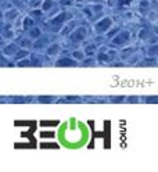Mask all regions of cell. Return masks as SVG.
I'll list each match as a JSON object with an SVG mask.
<instances>
[{"instance_id": "7c38bea8", "label": "cell", "mask_w": 158, "mask_h": 172, "mask_svg": "<svg viewBox=\"0 0 158 172\" xmlns=\"http://www.w3.org/2000/svg\"><path fill=\"white\" fill-rule=\"evenodd\" d=\"M53 97H39V101H42V103H44V101H51Z\"/></svg>"}, {"instance_id": "5bb4252c", "label": "cell", "mask_w": 158, "mask_h": 172, "mask_svg": "<svg viewBox=\"0 0 158 172\" xmlns=\"http://www.w3.org/2000/svg\"><path fill=\"white\" fill-rule=\"evenodd\" d=\"M157 49H158L157 46H154V47H151V49H150V54H151V56H154L155 53H157Z\"/></svg>"}, {"instance_id": "e0dca14e", "label": "cell", "mask_w": 158, "mask_h": 172, "mask_svg": "<svg viewBox=\"0 0 158 172\" xmlns=\"http://www.w3.org/2000/svg\"><path fill=\"white\" fill-rule=\"evenodd\" d=\"M20 65H21V67H22V65H29V61H26V60H25V61H21Z\"/></svg>"}, {"instance_id": "4fadbf2b", "label": "cell", "mask_w": 158, "mask_h": 172, "mask_svg": "<svg viewBox=\"0 0 158 172\" xmlns=\"http://www.w3.org/2000/svg\"><path fill=\"white\" fill-rule=\"evenodd\" d=\"M28 52H24V50H20V53H17V57H22V56H26Z\"/></svg>"}, {"instance_id": "3957f363", "label": "cell", "mask_w": 158, "mask_h": 172, "mask_svg": "<svg viewBox=\"0 0 158 172\" xmlns=\"http://www.w3.org/2000/svg\"><path fill=\"white\" fill-rule=\"evenodd\" d=\"M85 36H86L85 28H79V29L76 31L74 35H71V40H72V42H79V40H82Z\"/></svg>"}, {"instance_id": "5b68a950", "label": "cell", "mask_w": 158, "mask_h": 172, "mask_svg": "<svg viewBox=\"0 0 158 172\" xmlns=\"http://www.w3.org/2000/svg\"><path fill=\"white\" fill-rule=\"evenodd\" d=\"M67 17H68V14H65V13H63V14H60V15H57L54 20H51V24L54 26H57V25H61V24L64 22V21L67 20Z\"/></svg>"}, {"instance_id": "30bf717a", "label": "cell", "mask_w": 158, "mask_h": 172, "mask_svg": "<svg viewBox=\"0 0 158 172\" xmlns=\"http://www.w3.org/2000/svg\"><path fill=\"white\" fill-rule=\"evenodd\" d=\"M132 0H119V3H118V7H123V4H128L130 3Z\"/></svg>"}, {"instance_id": "8992f818", "label": "cell", "mask_w": 158, "mask_h": 172, "mask_svg": "<svg viewBox=\"0 0 158 172\" xmlns=\"http://www.w3.org/2000/svg\"><path fill=\"white\" fill-rule=\"evenodd\" d=\"M15 50H17L15 46H14V45H10V46H7L6 49H4V54H7V56L14 54V53H15Z\"/></svg>"}, {"instance_id": "d6986e66", "label": "cell", "mask_w": 158, "mask_h": 172, "mask_svg": "<svg viewBox=\"0 0 158 172\" xmlns=\"http://www.w3.org/2000/svg\"><path fill=\"white\" fill-rule=\"evenodd\" d=\"M129 101H132V103H135V101H137V97H130V99H129Z\"/></svg>"}, {"instance_id": "9c48e42d", "label": "cell", "mask_w": 158, "mask_h": 172, "mask_svg": "<svg viewBox=\"0 0 158 172\" xmlns=\"http://www.w3.org/2000/svg\"><path fill=\"white\" fill-rule=\"evenodd\" d=\"M15 15H17V11H15V10L10 11V13H7V18H10V20H13Z\"/></svg>"}, {"instance_id": "2e32d148", "label": "cell", "mask_w": 158, "mask_h": 172, "mask_svg": "<svg viewBox=\"0 0 158 172\" xmlns=\"http://www.w3.org/2000/svg\"><path fill=\"white\" fill-rule=\"evenodd\" d=\"M74 56H75L76 59H83V54H82V53H78V52H76V53H74Z\"/></svg>"}, {"instance_id": "9a60e30c", "label": "cell", "mask_w": 158, "mask_h": 172, "mask_svg": "<svg viewBox=\"0 0 158 172\" xmlns=\"http://www.w3.org/2000/svg\"><path fill=\"white\" fill-rule=\"evenodd\" d=\"M39 35H40V31L38 29V28H36V29H33V31H32V36H39Z\"/></svg>"}, {"instance_id": "ac0fdd59", "label": "cell", "mask_w": 158, "mask_h": 172, "mask_svg": "<svg viewBox=\"0 0 158 172\" xmlns=\"http://www.w3.org/2000/svg\"><path fill=\"white\" fill-rule=\"evenodd\" d=\"M39 3H40V0H33V2H32V6H38Z\"/></svg>"}, {"instance_id": "8fae6325", "label": "cell", "mask_w": 158, "mask_h": 172, "mask_svg": "<svg viewBox=\"0 0 158 172\" xmlns=\"http://www.w3.org/2000/svg\"><path fill=\"white\" fill-rule=\"evenodd\" d=\"M56 50H58V46H53V47H50L47 52L50 53V54H53V53H56Z\"/></svg>"}, {"instance_id": "277c9868", "label": "cell", "mask_w": 158, "mask_h": 172, "mask_svg": "<svg viewBox=\"0 0 158 172\" xmlns=\"http://www.w3.org/2000/svg\"><path fill=\"white\" fill-rule=\"evenodd\" d=\"M74 67V65H76V62L74 61L72 59H68V57H65V59H60L58 61H57V67Z\"/></svg>"}, {"instance_id": "6da1fadb", "label": "cell", "mask_w": 158, "mask_h": 172, "mask_svg": "<svg viewBox=\"0 0 158 172\" xmlns=\"http://www.w3.org/2000/svg\"><path fill=\"white\" fill-rule=\"evenodd\" d=\"M111 24H112L111 18H103V21H100V22L96 25V31H97L99 33L105 32V31H107L110 26H111Z\"/></svg>"}, {"instance_id": "7a4b0ae2", "label": "cell", "mask_w": 158, "mask_h": 172, "mask_svg": "<svg viewBox=\"0 0 158 172\" xmlns=\"http://www.w3.org/2000/svg\"><path fill=\"white\" fill-rule=\"evenodd\" d=\"M129 38H130V35H129V32H121L117 38H114V40L112 42L117 43V45H122V43H126L129 40Z\"/></svg>"}, {"instance_id": "52a82bcc", "label": "cell", "mask_w": 158, "mask_h": 172, "mask_svg": "<svg viewBox=\"0 0 158 172\" xmlns=\"http://www.w3.org/2000/svg\"><path fill=\"white\" fill-rule=\"evenodd\" d=\"M51 6H53V2H51V0H46V2L43 3V10H44V11L50 10V8H51Z\"/></svg>"}, {"instance_id": "ffe728a7", "label": "cell", "mask_w": 158, "mask_h": 172, "mask_svg": "<svg viewBox=\"0 0 158 172\" xmlns=\"http://www.w3.org/2000/svg\"><path fill=\"white\" fill-rule=\"evenodd\" d=\"M0 2H2V0H0Z\"/></svg>"}, {"instance_id": "ba28073f", "label": "cell", "mask_w": 158, "mask_h": 172, "mask_svg": "<svg viewBox=\"0 0 158 172\" xmlns=\"http://www.w3.org/2000/svg\"><path fill=\"white\" fill-rule=\"evenodd\" d=\"M32 24H33L32 18H25V21H24V26H25V28H29Z\"/></svg>"}]
</instances>
